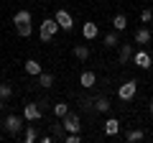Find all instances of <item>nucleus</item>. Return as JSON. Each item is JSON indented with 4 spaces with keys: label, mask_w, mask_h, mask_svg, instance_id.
I'll list each match as a JSON object with an SVG mask.
<instances>
[{
    "label": "nucleus",
    "mask_w": 153,
    "mask_h": 143,
    "mask_svg": "<svg viewBox=\"0 0 153 143\" xmlns=\"http://www.w3.org/2000/svg\"><path fill=\"white\" fill-rule=\"evenodd\" d=\"M102 44L107 46V49H115V46L120 44V39H117V31H110V33H105V39H102Z\"/></svg>",
    "instance_id": "obj_18"
},
{
    "label": "nucleus",
    "mask_w": 153,
    "mask_h": 143,
    "mask_svg": "<svg viewBox=\"0 0 153 143\" xmlns=\"http://www.w3.org/2000/svg\"><path fill=\"white\" fill-rule=\"evenodd\" d=\"M56 31H61L59 23H56V18H44V21H41V31H38L41 44H49V41L56 36Z\"/></svg>",
    "instance_id": "obj_1"
},
{
    "label": "nucleus",
    "mask_w": 153,
    "mask_h": 143,
    "mask_svg": "<svg viewBox=\"0 0 153 143\" xmlns=\"http://www.w3.org/2000/svg\"><path fill=\"white\" fill-rule=\"evenodd\" d=\"M151 54H148L146 49H138V51H133V64L138 66V69H151Z\"/></svg>",
    "instance_id": "obj_7"
},
{
    "label": "nucleus",
    "mask_w": 153,
    "mask_h": 143,
    "mask_svg": "<svg viewBox=\"0 0 153 143\" xmlns=\"http://www.w3.org/2000/svg\"><path fill=\"white\" fill-rule=\"evenodd\" d=\"M140 21H143V23H151V21H153V10H151V8H146V10L140 13Z\"/></svg>",
    "instance_id": "obj_27"
},
{
    "label": "nucleus",
    "mask_w": 153,
    "mask_h": 143,
    "mask_svg": "<svg viewBox=\"0 0 153 143\" xmlns=\"http://www.w3.org/2000/svg\"><path fill=\"white\" fill-rule=\"evenodd\" d=\"M3 128H5V133L8 136H13V138H18V133L23 130V118L21 115H16V112H10V115L5 118V120H3Z\"/></svg>",
    "instance_id": "obj_2"
},
{
    "label": "nucleus",
    "mask_w": 153,
    "mask_h": 143,
    "mask_svg": "<svg viewBox=\"0 0 153 143\" xmlns=\"http://www.w3.org/2000/svg\"><path fill=\"white\" fill-rule=\"evenodd\" d=\"M133 39H135V44H138V46H146L148 41L153 39V33L148 31L146 26H143V28H138V31H135V36H133Z\"/></svg>",
    "instance_id": "obj_12"
},
{
    "label": "nucleus",
    "mask_w": 153,
    "mask_h": 143,
    "mask_svg": "<svg viewBox=\"0 0 153 143\" xmlns=\"http://www.w3.org/2000/svg\"><path fill=\"white\" fill-rule=\"evenodd\" d=\"M54 18H56V23H59V28H61V31H66V33H69V31H74V18L69 16V10L59 8Z\"/></svg>",
    "instance_id": "obj_6"
},
{
    "label": "nucleus",
    "mask_w": 153,
    "mask_h": 143,
    "mask_svg": "<svg viewBox=\"0 0 153 143\" xmlns=\"http://www.w3.org/2000/svg\"><path fill=\"white\" fill-rule=\"evenodd\" d=\"M120 133V120L117 118H107L105 120V136H117Z\"/></svg>",
    "instance_id": "obj_13"
},
{
    "label": "nucleus",
    "mask_w": 153,
    "mask_h": 143,
    "mask_svg": "<svg viewBox=\"0 0 153 143\" xmlns=\"http://www.w3.org/2000/svg\"><path fill=\"white\" fill-rule=\"evenodd\" d=\"M133 59V46L130 44H120V51H117V64H128Z\"/></svg>",
    "instance_id": "obj_10"
},
{
    "label": "nucleus",
    "mask_w": 153,
    "mask_h": 143,
    "mask_svg": "<svg viewBox=\"0 0 153 143\" xmlns=\"http://www.w3.org/2000/svg\"><path fill=\"white\" fill-rule=\"evenodd\" d=\"M151 115H153V102H151Z\"/></svg>",
    "instance_id": "obj_30"
},
{
    "label": "nucleus",
    "mask_w": 153,
    "mask_h": 143,
    "mask_svg": "<svg viewBox=\"0 0 153 143\" xmlns=\"http://www.w3.org/2000/svg\"><path fill=\"white\" fill-rule=\"evenodd\" d=\"M13 23H16V26H21V23H31V13H28V10H18L16 16H13Z\"/></svg>",
    "instance_id": "obj_20"
},
{
    "label": "nucleus",
    "mask_w": 153,
    "mask_h": 143,
    "mask_svg": "<svg viewBox=\"0 0 153 143\" xmlns=\"http://www.w3.org/2000/svg\"><path fill=\"white\" fill-rule=\"evenodd\" d=\"M41 115H44V110L38 107V102H26V105H23V120H26V123L41 120Z\"/></svg>",
    "instance_id": "obj_4"
},
{
    "label": "nucleus",
    "mask_w": 153,
    "mask_h": 143,
    "mask_svg": "<svg viewBox=\"0 0 153 143\" xmlns=\"http://www.w3.org/2000/svg\"><path fill=\"white\" fill-rule=\"evenodd\" d=\"M74 56H76L79 61H87V59H89V46H87V44H76V46H74Z\"/></svg>",
    "instance_id": "obj_17"
},
{
    "label": "nucleus",
    "mask_w": 153,
    "mask_h": 143,
    "mask_svg": "<svg viewBox=\"0 0 153 143\" xmlns=\"http://www.w3.org/2000/svg\"><path fill=\"white\" fill-rule=\"evenodd\" d=\"M16 33L21 36V39H28V36L33 33V26L31 23H21V26H16Z\"/></svg>",
    "instance_id": "obj_19"
},
{
    "label": "nucleus",
    "mask_w": 153,
    "mask_h": 143,
    "mask_svg": "<svg viewBox=\"0 0 153 143\" xmlns=\"http://www.w3.org/2000/svg\"><path fill=\"white\" fill-rule=\"evenodd\" d=\"M51 110H54V118H64L66 112H69V105H66V102H56Z\"/></svg>",
    "instance_id": "obj_22"
},
{
    "label": "nucleus",
    "mask_w": 153,
    "mask_h": 143,
    "mask_svg": "<svg viewBox=\"0 0 153 143\" xmlns=\"http://www.w3.org/2000/svg\"><path fill=\"white\" fill-rule=\"evenodd\" d=\"M38 141H41V143H51V141H54V136H41Z\"/></svg>",
    "instance_id": "obj_28"
},
{
    "label": "nucleus",
    "mask_w": 153,
    "mask_h": 143,
    "mask_svg": "<svg viewBox=\"0 0 153 143\" xmlns=\"http://www.w3.org/2000/svg\"><path fill=\"white\" fill-rule=\"evenodd\" d=\"M23 69H26V74H31V77H38V74L44 72V66H41V61H36V59H28L26 64H23Z\"/></svg>",
    "instance_id": "obj_11"
},
{
    "label": "nucleus",
    "mask_w": 153,
    "mask_h": 143,
    "mask_svg": "<svg viewBox=\"0 0 153 143\" xmlns=\"http://www.w3.org/2000/svg\"><path fill=\"white\" fill-rule=\"evenodd\" d=\"M138 92V82L135 79H128L125 84H120L117 87V100H123V102H128V100H133Z\"/></svg>",
    "instance_id": "obj_3"
},
{
    "label": "nucleus",
    "mask_w": 153,
    "mask_h": 143,
    "mask_svg": "<svg viewBox=\"0 0 153 143\" xmlns=\"http://www.w3.org/2000/svg\"><path fill=\"white\" fill-rule=\"evenodd\" d=\"M13 97V87L8 82H0V100H10Z\"/></svg>",
    "instance_id": "obj_24"
},
{
    "label": "nucleus",
    "mask_w": 153,
    "mask_h": 143,
    "mask_svg": "<svg viewBox=\"0 0 153 143\" xmlns=\"http://www.w3.org/2000/svg\"><path fill=\"white\" fill-rule=\"evenodd\" d=\"M36 84L44 87V89H49L51 84H54V74H51V72H41V74L36 77Z\"/></svg>",
    "instance_id": "obj_14"
},
{
    "label": "nucleus",
    "mask_w": 153,
    "mask_h": 143,
    "mask_svg": "<svg viewBox=\"0 0 153 143\" xmlns=\"http://www.w3.org/2000/svg\"><path fill=\"white\" fill-rule=\"evenodd\" d=\"M143 138H146V133H143L140 128H138V130H128V133H125V141H130V143H135V141H143Z\"/></svg>",
    "instance_id": "obj_23"
},
{
    "label": "nucleus",
    "mask_w": 153,
    "mask_h": 143,
    "mask_svg": "<svg viewBox=\"0 0 153 143\" xmlns=\"http://www.w3.org/2000/svg\"><path fill=\"white\" fill-rule=\"evenodd\" d=\"M79 141H82L79 133H66V136H64V143H79Z\"/></svg>",
    "instance_id": "obj_26"
},
{
    "label": "nucleus",
    "mask_w": 153,
    "mask_h": 143,
    "mask_svg": "<svg viewBox=\"0 0 153 143\" xmlns=\"http://www.w3.org/2000/svg\"><path fill=\"white\" fill-rule=\"evenodd\" d=\"M82 36H84V41L97 39V36H100V26H97V23H92V21H87V23L82 26Z\"/></svg>",
    "instance_id": "obj_8"
},
{
    "label": "nucleus",
    "mask_w": 153,
    "mask_h": 143,
    "mask_svg": "<svg viewBox=\"0 0 153 143\" xmlns=\"http://www.w3.org/2000/svg\"><path fill=\"white\" fill-rule=\"evenodd\" d=\"M64 136H66L64 125H61V123H54V138L56 141H64Z\"/></svg>",
    "instance_id": "obj_25"
},
{
    "label": "nucleus",
    "mask_w": 153,
    "mask_h": 143,
    "mask_svg": "<svg viewBox=\"0 0 153 143\" xmlns=\"http://www.w3.org/2000/svg\"><path fill=\"white\" fill-rule=\"evenodd\" d=\"M61 125H64L66 133H79V128H82V120H79V115L76 112H66L64 118H61Z\"/></svg>",
    "instance_id": "obj_5"
},
{
    "label": "nucleus",
    "mask_w": 153,
    "mask_h": 143,
    "mask_svg": "<svg viewBox=\"0 0 153 143\" xmlns=\"http://www.w3.org/2000/svg\"><path fill=\"white\" fill-rule=\"evenodd\" d=\"M112 28H115V31H117V33H123V31H125V28H128V18L123 16V13H117V16L112 18Z\"/></svg>",
    "instance_id": "obj_16"
},
{
    "label": "nucleus",
    "mask_w": 153,
    "mask_h": 143,
    "mask_svg": "<svg viewBox=\"0 0 153 143\" xmlns=\"http://www.w3.org/2000/svg\"><path fill=\"white\" fill-rule=\"evenodd\" d=\"M79 84H82L84 89H89V87H94V84H97V74H94V72H82V74H79Z\"/></svg>",
    "instance_id": "obj_9"
},
{
    "label": "nucleus",
    "mask_w": 153,
    "mask_h": 143,
    "mask_svg": "<svg viewBox=\"0 0 153 143\" xmlns=\"http://www.w3.org/2000/svg\"><path fill=\"white\" fill-rule=\"evenodd\" d=\"M3 102H5V100H0V110H3Z\"/></svg>",
    "instance_id": "obj_29"
},
{
    "label": "nucleus",
    "mask_w": 153,
    "mask_h": 143,
    "mask_svg": "<svg viewBox=\"0 0 153 143\" xmlns=\"http://www.w3.org/2000/svg\"><path fill=\"white\" fill-rule=\"evenodd\" d=\"M94 107H97V112H107L112 105H110L107 97H97V100H94Z\"/></svg>",
    "instance_id": "obj_21"
},
{
    "label": "nucleus",
    "mask_w": 153,
    "mask_h": 143,
    "mask_svg": "<svg viewBox=\"0 0 153 143\" xmlns=\"http://www.w3.org/2000/svg\"><path fill=\"white\" fill-rule=\"evenodd\" d=\"M23 141H26V143H33V141H38V130H36V125H33V123L23 128Z\"/></svg>",
    "instance_id": "obj_15"
}]
</instances>
